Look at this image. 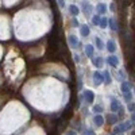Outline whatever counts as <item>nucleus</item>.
<instances>
[{"label":"nucleus","mask_w":135,"mask_h":135,"mask_svg":"<svg viewBox=\"0 0 135 135\" xmlns=\"http://www.w3.org/2000/svg\"><path fill=\"white\" fill-rule=\"evenodd\" d=\"M122 93L124 96L126 101H130L133 99V93H131V89H130V84L127 81H123L122 82Z\"/></svg>","instance_id":"1"},{"label":"nucleus","mask_w":135,"mask_h":135,"mask_svg":"<svg viewBox=\"0 0 135 135\" xmlns=\"http://www.w3.org/2000/svg\"><path fill=\"white\" fill-rule=\"evenodd\" d=\"M111 100H112V101H111V111H112V112H119V111H122L123 108L120 107V104H119V101H117V99L116 97H111Z\"/></svg>","instance_id":"2"},{"label":"nucleus","mask_w":135,"mask_h":135,"mask_svg":"<svg viewBox=\"0 0 135 135\" xmlns=\"http://www.w3.org/2000/svg\"><path fill=\"white\" fill-rule=\"evenodd\" d=\"M105 62H107L108 65H111V66L116 68L117 65H119V58H117V57H115V56H110V57H107Z\"/></svg>","instance_id":"3"},{"label":"nucleus","mask_w":135,"mask_h":135,"mask_svg":"<svg viewBox=\"0 0 135 135\" xmlns=\"http://www.w3.org/2000/svg\"><path fill=\"white\" fill-rule=\"evenodd\" d=\"M82 99H84L87 103H93V100H95V95L92 93L91 91H84V93H82Z\"/></svg>","instance_id":"4"},{"label":"nucleus","mask_w":135,"mask_h":135,"mask_svg":"<svg viewBox=\"0 0 135 135\" xmlns=\"http://www.w3.org/2000/svg\"><path fill=\"white\" fill-rule=\"evenodd\" d=\"M103 81H104L103 74L100 73V72H95V73H93V82H95V85H100Z\"/></svg>","instance_id":"5"},{"label":"nucleus","mask_w":135,"mask_h":135,"mask_svg":"<svg viewBox=\"0 0 135 135\" xmlns=\"http://www.w3.org/2000/svg\"><path fill=\"white\" fill-rule=\"evenodd\" d=\"M96 10L100 15H101V14H105L107 12V5H105L104 3H99V4L96 5Z\"/></svg>","instance_id":"6"},{"label":"nucleus","mask_w":135,"mask_h":135,"mask_svg":"<svg viewBox=\"0 0 135 135\" xmlns=\"http://www.w3.org/2000/svg\"><path fill=\"white\" fill-rule=\"evenodd\" d=\"M103 78H104L105 85H110L111 82H112V78H111V74H110V72H108V70L104 72V74H103Z\"/></svg>","instance_id":"7"},{"label":"nucleus","mask_w":135,"mask_h":135,"mask_svg":"<svg viewBox=\"0 0 135 135\" xmlns=\"http://www.w3.org/2000/svg\"><path fill=\"white\" fill-rule=\"evenodd\" d=\"M69 43L73 46V47H78V46H80L78 39L76 38V35H70V37H69Z\"/></svg>","instance_id":"8"},{"label":"nucleus","mask_w":135,"mask_h":135,"mask_svg":"<svg viewBox=\"0 0 135 135\" xmlns=\"http://www.w3.org/2000/svg\"><path fill=\"white\" fill-rule=\"evenodd\" d=\"M107 50L110 51V53H115V51H116V45H115L114 41H108L107 42Z\"/></svg>","instance_id":"9"},{"label":"nucleus","mask_w":135,"mask_h":135,"mask_svg":"<svg viewBox=\"0 0 135 135\" xmlns=\"http://www.w3.org/2000/svg\"><path fill=\"white\" fill-rule=\"evenodd\" d=\"M80 34H81L82 37H88L89 35V27H88L87 24H82L81 28H80Z\"/></svg>","instance_id":"10"},{"label":"nucleus","mask_w":135,"mask_h":135,"mask_svg":"<svg viewBox=\"0 0 135 135\" xmlns=\"http://www.w3.org/2000/svg\"><path fill=\"white\" fill-rule=\"evenodd\" d=\"M93 122H95V126L100 127V126H103V123H104V117H103V116H100V115H97V116H95Z\"/></svg>","instance_id":"11"},{"label":"nucleus","mask_w":135,"mask_h":135,"mask_svg":"<svg viewBox=\"0 0 135 135\" xmlns=\"http://www.w3.org/2000/svg\"><path fill=\"white\" fill-rule=\"evenodd\" d=\"M107 120H108V123H111V124H115V123L117 122V116L116 115H112V114H110V115H107Z\"/></svg>","instance_id":"12"},{"label":"nucleus","mask_w":135,"mask_h":135,"mask_svg":"<svg viewBox=\"0 0 135 135\" xmlns=\"http://www.w3.org/2000/svg\"><path fill=\"white\" fill-rule=\"evenodd\" d=\"M84 49H85V53H87L88 57H93V46H92V45H87Z\"/></svg>","instance_id":"13"},{"label":"nucleus","mask_w":135,"mask_h":135,"mask_svg":"<svg viewBox=\"0 0 135 135\" xmlns=\"http://www.w3.org/2000/svg\"><path fill=\"white\" fill-rule=\"evenodd\" d=\"M69 11H70V14H72L73 16H77V15H78V7H77V5H73V4H72L70 7H69Z\"/></svg>","instance_id":"14"},{"label":"nucleus","mask_w":135,"mask_h":135,"mask_svg":"<svg viewBox=\"0 0 135 135\" xmlns=\"http://www.w3.org/2000/svg\"><path fill=\"white\" fill-rule=\"evenodd\" d=\"M93 64H95V66H96V68H100V66H101V64H103V58H101V57H96V58H93Z\"/></svg>","instance_id":"15"},{"label":"nucleus","mask_w":135,"mask_h":135,"mask_svg":"<svg viewBox=\"0 0 135 135\" xmlns=\"http://www.w3.org/2000/svg\"><path fill=\"white\" fill-rule=\"evenodd\" d=\"M99 26L101 28H105L108 26V19L107 18H100V23H99Z\"/></svg>","instance_id":"16"},{"label":"nucleus","mask_w":135,"mask_h":135,"mask_svg":"<svg viewBox=\"0 0 135 135\" xmlns=\"http://www.w3.org/2000/svg\"><path fill=\"white\" fill-rule=\"evenodd\" d=\"M108 23H110L111 30H114V31L117 30V24H116V22H115V19H108Z\"/></svg>","instance_id":"17"},{"label":"nucleus","mask_w":135,"mask_h":135,"mask_svg":"<svg viewBox=\"0 0 135 135\" xmlns=\"http://www.w3.org/2000/svg\"><path fill=\"white\" fill-rule=\"evenodd\" d=\"M96 45H97V49H100V50H103V49H104V46H105L101 42V39H100V38H96Z\"/></svg>","instance_id":"18"},{"label":"nucleus","mask_w":135,"mask_h":135,"mask_svg":"<svg viewBox=\"0 0 135 135\" xmlns=\"http://www.w3.org/2000/svg\"><path fill=\"white\" fill-rule=\"evenodd\" d=\"M123 131H124V130H123V127H122V126H116V127H115V130H114V134L116 135V134L123 133Z\"/></svg>","instance_id":"19"},{"label":"nucleus","mask_w":135,"mask_h":135,"mask_svg":"<svg viewBox=\"0 0 135 135\" xmlns=\"http://www.w3.org/2000/svg\"><path fill=\"white\" fill-rule=\"evenodd\" d=\"M92 22H93V24L99 26V23H100V15H95L93 18H92Z\"/></svg>","instance_id":"20"},{"label":"nucleus","mask_w":135,"mask_h":135,"mask_svg":"<svg viewBox=\"0 0 135 135\" xmlns=\"http://www.w3.org/2000/svg\"><path fill=\"white\" fill-rule=\"evenodd\" d=\"M82 10H84L85 12H89V11H91V5H89V3H84V4H82Z\"/></svg>","instance_id":"21"},{"label":"nucleus","mask_w":135,"mask_h":135,"mask_svg":"<svg viewBox=\"0 0 135 135\" xmlns=\"http://www.w3.org/2000/svg\"><path fill=\"white\" fill-rule=\"evenodd\" d=\"M93 111L99 114V112H101V111H103V107H101V105H95V107H93Z\"/></svg>","instance_id":"22"},{"label":"nucleus","mask_w":135,"mask_h":135,"mask_svg":"<svg viewBox=\"0 0 135 135\" xmlns=\"http://www.w3.org/2000/svg\"><path fill=\"white\" fill-rule=\"evenodd\" d=\"M72 26H73V27H78V26H80V24H78V20H77L76 18L72 20Z\"/></svg>","instance_id":"23"},{"label":"nucleus","mask_w":135,"mask_h":135,"mask_svg":"<svg viewBox=\"0 0 135 135\" xmlns=\"http://www.w3.org/2000/svg\"><path fill=\"white\" fill-rule=\"evenodd\" d=\"M116 7H117V5H116V3H111V11H112V12H115V11H116Z\"/></svg>","instance_id":"24"},{"label":"nucleus","mask_w":135,"mask_h":135,"mask_svg":"<svg viewBox=\"0 0 135 135\" xmlns=\"http://www.w3.org/2000/svg\"><path fill=\"white\" fill-rule=\"evenodd\" d=\"M82 134H84V135H95V133L92 130H87L85 133H82Z\"/></svg>","instance_id":"25"},{"label":"nucleus","mask_w":135,"mask_h":135,"mask_svg":"<svg viewBox=\"0 0 135 135\" xmlns=\"http://www.w3.org/2000/svg\"><path fill=\"white\" fill-rule=\"evenodd\" d=\"M73 58H74V61H76V62H78V61H80V58H78V54H74V56H73Z\"/></svg>","instance_id":"26"},{"label":"nucleus","mask_w":135,"mask_h":135,"mask_svg":"<svg viewBox=\"0 0 135 135\" xmlns=\"http://www.w3.org/2000/svg\"><path fill=\"white\" fill-rule=\"evenodd\" d=\"M128 111H135V104H131L130 107H128Z\"/></svg>","instance_id":"27"},{"label":"nucleus","mask_w":135,"mask_h":135,"mask_svg":"<svg viewBox=\"0 0 135 135\" xmlns=\"http://www.w3.org/2000/svg\"><path fill=\"white\" fill-rule=\"evenodd\" d=\"M68 135H77V133H76V131H69Z\"/></svg>","instance_id":"28"},{"label":"nucleus","mask_w":135,"mask_h":135,"mask_svg":"<svg viewBox=\"0 0 135 135\" xmlns=\"http://www.w3.org/2000/svg\"><path fill=\"white\" fill-rule=\"evenodd\" d=\"M131 120H133V122H135V114L133 115V116H131Z\"/></svg>","instance_id":"29"}]
</instances>
